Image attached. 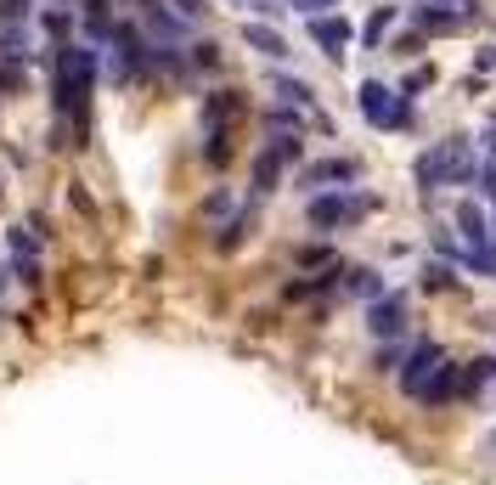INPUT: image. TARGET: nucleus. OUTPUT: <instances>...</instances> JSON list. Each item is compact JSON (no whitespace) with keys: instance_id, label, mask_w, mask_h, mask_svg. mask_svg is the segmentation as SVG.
<instances>
[{"instance_id":"obj_1","label":"nucleus","mask_w":496,"mask_h":485,"mask_svg":"<svg viewBox=\"0 0 496 485\" xmlns=\"http://www.w3.org/2000/svg\"><path fill=\"white\" fill-rule=\"evenodd\" d=\"M96 90V51L90 46H57V113H74L85 131V102Z\"/></svg>"},{"instance_id":"obj_2","label":"nucleus","mask_w":496,"mask_h":485,"mask_svg":"<svg viewBox=\"0 0 496 485\" xmlns=\"http://www.w3.org/2000/svg\"><path fill=\"white\" fill-rule=\"evenodd\" d=\"M412 175H417V192H440V186H469L480 175V164H474V147L462 136H451L440 147H428L412 164Z\"/></svg>"},{"instance_id":"obj_3","label":"nucleus","mask_w":496,"mask_h":485,"mask_svg":"<svg viewBox=\"0 0 496 485\" xmlns=\"http://www.w3.org/2000/svg\"><path fill=\"white\" fill-rule=\"evenodd\" d=\"M305 215H311L316 232H339V226L367 220V215H373V198H367V192H316V198L305 204Z\"/></svg>"},{"instance_id":"obj_4","label":"nucleus","mask_w":496,"mask_h":485,"mask_svg":"<svg viewBox=\"0 0 496 485\" xmlns=\"http://www.w3.org/2000/svg\"><path fill=\"white\" fill-rule=\"evenodd\" d=\"M355 108H361L367 124H378V131H406V124H412V96H395L378 79H367L355 90Z\"/></svg>"},{"instance_id":"obj_5","label":"nucleus","mask_w":496,"mask_h":485,"mask_svg":"<svg viewBox=\"0 0 496 485\" xmlns=\"http://www.w3.org/2000/svg\"><path fill=\"white\" fill-rule=\"evenodd\" d=\"M440 362H446V350H440L435 339H423L417 350H406V362H401V390H406V395H417L423 384H428V373H435Z\"/></svg>"},{"instance_id":"obj_6","label":"nucleus","mask_w":496,"mask_h":485,"mask_svg":"<svg viewBox=\"0 0 496 485\" xmlns=\"http://www.w3.org/2000/svg\"><path fill=\"white\" fill-rule=\"evenodd\" d=\"M401 328H406V294H378L367 305V333L373 339H395Z\"/></svg>"},{"instance_id":"obj_7","label":"nucleus","mask_w":496,"mask_h":485,"mask_svg":"<svg viewBox=\"0 0 496 485\" xmlns=\"http://www.w3.org/2000/svg\"><path fill=\"white\" fill-rule=\"evenodd\" d=\"M457 226H462V243H469V254H485L496 237H491V220L480 204H457Z\"/></svg>"},{"instance_id":"obj_8","label":"nucleus","mask_w":496,"mask_h":485,"mask_svg":"<svg viewBox=\"0 0 496 485\" xmlns=\"http://www.w3.org/2000/svg\"><path fill=\"white\" fill-rule=\"evenodd\" d=\"M457 373H462L457 362H440L435 373H428V384H423V390H417L412 401H423V406H446V401L457 395Z\"/></svg>"},{"instance_id":"obj_9","label":"nucleus","mask_w":496,"mask_h":485,"mask_svg":"<svg viewBox=\"0 0 496 485\" xmlns=\"http://www.w3.org/2000/svg\"><path fill=\"white\" fill-rule=\"evenodd\" d=\"M311 40L339 62V57H344V46H350V23H344V17H311Z\"/></svg>"},{"instance_id":"obj_10","label":"nucleus","mask_w":496,"mask_h":485,"mask_svg":"<svg viewBox=\"0 0 496 485\" xmlns=\"http://www.w3.org/2000/svg\"><path fill=\"white\" fill-rule=\"evenodd\" d=\"M412 23L428 28V35H451V28L469 23V12H451V6H440V0H435V6H412Z\"/></svg>"},{"instance_id":"obj_11","label":"nucleus","mask_w":496,"mask_h":485,"mask_svg":"<svg viewBox=\"0 0 496 485\" xmlns=\"http://www.w3.org/2000/svg\"><path fill=\"white\" fill-rule=\"evenodd\" d=\"M355 175H361L355 158H322V164H311L300 181H305V186H333V181H355Z\"/></svg>"},{"instance_id":"obj_12","label":"nucleus","mask_w":496,"mask_h":485,"mask_svg":"<svg viewBox=\"0 0 496 485\" xmlns=\"http://www.w3.org/2000/svg\"><path fill=\"white\" fill-rule=\"evenodd\" d=\"M243 113V102H237V90H215L209 96V102H204V124H209V131H226V124L231 119H237Z\"/></svg>"},{"instance_id":"obj_13","label":"nucleus","mask_w":496,"mask_h":485,"mask_svg":"<svg viewBox=\"0 0 496 485\" xmlns=\"http://www.w3.org/2000/svg\"><path fill=\"white\" fill-rule=\"evenodd\" d=\"M243 40H248L259 57H277V62L288 57V40L277 35V28H266V23H248V28H243Z\"/></svg>"},{"instance_id":"obj_14","label":"nucleus","mask_w":496,"mask_h":485,"mask_svg":"<svg viewBox=\"0 0 496 485\" xmlns=\"http://www.w3.org/2000/svg\"><path fill=\"white\" fill-rule=\"evenodd\" d=\"M344 288H350V294H361V300H378L384 294V282H378V271H367V266H355V271H344Z\"/></svg>"},{"instance_id":"obj_15","label":"nucleus","mask_w":496,"mask_h":485,"mask_svg":"<svg viewBox=\"0 0 496 485\" xmlns=\"http://www.w3.org/2000/svg\"><path fill=\"white\" fill-rule=\"evenodd\" d=\"M277 175H282V164H277L271 153H259V164H254V192H259V198H266V192L277 186Z\"/></svg>"},{"instance_id":"obj_16","label":"nucleus","mask_w":496,"mask_h":485,"mask_svg":"<svg viewBox=\"0 0 496 485\" xmlns=\"http://www.w3.org/2000/svg\"><path fill=\"white\" fill-rule=\"evenodd\" d=\"M277 96L288 108H311V85H300V79H277Z\"/></svg>"},{"instance_id":"obj_17","label":"nucleus","mask_w":496,"mask_h":485,"mask_svg":"<svg viewBox=\"0 0 496 485\" xmlns=\"http://www.w3.org/2000/svg\"><path fill=\"white\" fill-rule=\"evenodd\" d=\"M40 28L62 40V35H69V28H74V12H62V6H57V12H40Z\"/></svg>"},{"instance_id":"obj_18","label":"nucleus","mask_w":496,"mask_h":485,"mask_svg":"<svg viewBox=\"0 0 496 485\" xmlns=\"http://www.w3.org/2000/svg\"><path fill=\"white\" fill-rule=\"evenodd\" d=\"M0 51H6V62L28 57V35H23V28H6V35H0Z\"/></svg>"},{"instance_id":"obj_19","label":"nucleus","mask_w":496,"mask_h":485,"mask_svg":"<svg viewBox=\"0 0 496 485\" xmlns=\"http://www.w3.org/2000/svg\"><path fill=\"white\" fill-rule=\"evenodd\" d=\"M389 17H395V12L384 6V12H378V17H373L367 28H361V40H367V46H378V40H384V28H389Z\"/></svg>"},{"instance_id":"obj_20","label":"nucleus","mask_w":496,"mask_h":485,"mask_svg":"<svg viewBox=\"0 0 496 485\" xmlns=\"http://www.w3.org/2000/svg\"><path fill=\"white\" fill-rule=\"evenodd\" d=\"M423 282L435 288V294H446V288L457 282V271H451V266H428V277H423Z\"/></svg>"},{"instance_id":"obj_21","label":"nucleus","mask_w":496,"mask_h":485,"mask_svg":"<svg viewBox=\"0 0 496 485\" xmlns=\"http://www.w3.org/2000/svg\"><path fill=\"white\" fill-rule=\"evenodd\" d=\"M231 209H237V204H231V192H215V198L204 204V215H209V220H220V215H231Z\"/></svg>"},{"instance_id":"obj_22","label":"nucleus","mask_w":496,"mask_h":485,"mask_svg":"<svg viewBox=\"0 0 496 485\" xmlns=\"http://www.w3.org/2000/svg\"><path fill=\"white\" fill-rule=\"evenodd\" d=\"M28 12V0H0V23H17Z\"/></svg>"},{"instance_id":"obj_23","label":"nucleus","mask_w":496,"mask_h":485,"mask_svg":"<svg viewBox=\"0 0 496 485\" xmlns=\"http://www.w3.org/2000/svg\"><path fill=\"white\" fill-rule=\"evenodd\" d=\"M0 85H6V90H23V69H17V62H6V69H0Z\"/></svg>"},{"instance_id":"obj_24","label":"nucleus","mask_w":496,"mask_h":485,"mask_svg":"<svg viewBox=\"0 0 496 485\" xmlns=\"http://www.w3.org/2000/svg\"><path fill=\"white\" fill-rule=\"evenodd\" d=\"M480 181H485V198H496V147H491V164L480 170Z\"/></svg>"},{"instance_id":"obj_25","label":"nucleus","mask_w":496,"mask_h":485,"mask_svg":"<svg viewBox=\"0 0 496 485\" xmlns=\"http://www.w3.org/2000/svg\"><path fill=\"white\" fill-rule=\"evenodd\" d=\"M406 362V355L401 350H378V373H395V367H401Z\"/></svg>"},{"instance_id":"obj_26","label":"nucleus","mask_w":496,"mask_h":485,"mask_svg":"<svg viewBox=\"0 0 496 485\" xmlns=\"http://www.w3.org/2000/svg\"><path fill=\"white\" fill-rule=\"evenodd\" d=\"M192 62L197 69H215V46H192Z\"/></svg>"},{"instance_id":"obj_27","label":"nucleus","mask_w":496,"mask_h":485,"mask_svg":"<svg viewBox=\"0 0 496 485\" xmlns=\"http://www.w3.org/2000/svg\"><path fill=\"white\" fill-rule=\"evenodd\" d=\"M300 12H311V17H322V6H339V0H293Z\"/></svg>"},{"instance_id":"obj_28","label":"nucleus","mask_w":496,"mask_h":485,"mask_svg":"<svg viewBox=\"0 0 496 485\" xmlns=\"http://www.w3.org/2000/svg\"><path fill=\"white\" fill-rule=\"evenodd\" d=\"M6 288H12V266H6V260H0V294H6Z\"/></svg>"},{"instance_id":"obj_29","label":"nucleus","mask_w":496,"mask_h":485,"mask_svg":"<svg viewBox=\"0 0 496 485\" xmlns=\"http://www.w3.org/2000/svg\"><path fill=\"white\" fill-rule=\"evenodd\" d=\"M491 237H496V220H491Z\"/></svg>"},{"instance_id":"obj_30","label":"nucleus","mask_w":496,"mask_h":485,"mask_svg":"<svg viewBox=\"0 0 496 485\" xmlns=\"http://www.w3.org/2000/svg\"><path fill=\"white\" fill-rule=\"evenodd\" d=\"M491 451H496V435H491Z\"/></svg>"},{"instance_id":"obj_31","label":"nucleus","mask_w":496,"mask_h":485,"mask_svg":"<svg viewBox=\"0 0 496 485\" xmlns=\"http://www.w3.org/2000/svg\"><path fill=\"white\" fill-rule=\"evenodd\" d=\"M440 6H446V0H440ZM462 6H469V0H462Z\"/></svg>"},{"instance_id":"obj_32","label":"nucleus","mask_w":496,"mask_h":485,"mask_svg":"<svg viewBox=\"0 0 496 485\" xmlns=\"http://www.w3.org/2000/svg\"><path fill=\"white\" fill-rule=\"evenodd\" d=\"M147 6H153V0H147Z\"/></svg>"}]
</instances>
